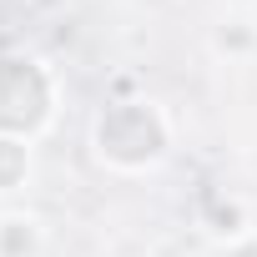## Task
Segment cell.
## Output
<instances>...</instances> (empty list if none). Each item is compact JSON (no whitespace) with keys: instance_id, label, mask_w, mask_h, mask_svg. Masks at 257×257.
Returning a JSON list of instances; mask_svg holds the SVG:
<instances>
[{"instance_id":"cell-1","label":"cell","mask_w":257,"mask_h":257,"mask_svg":"<svg viewBox=\"0 0 257 257\" xmlns=\"http://www.w3.org/2000/svg\"><path fill=\"white\" fill-rule=\"evenodd\" d=\"M247 257H257V252H247Z\"/></svg>"}]
</instances>
